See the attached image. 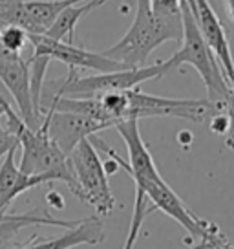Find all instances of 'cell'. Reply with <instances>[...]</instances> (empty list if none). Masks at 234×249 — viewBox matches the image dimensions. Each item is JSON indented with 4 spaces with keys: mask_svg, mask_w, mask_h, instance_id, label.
<instances>
[{
    "mask_svg": "<svg viewBox=\"0 0 234 249\" xmlns=\"http://www.w3.org/2000/svg\"><path fill=\"white\" fill-rule=\"evenodd\" d=\"M6 117L8 130L18 138V147L22 148L18 169L32 176H42L46 181H63L77 198V181L70 167V160L48 136L46 126L40 123L37 128H30L13 108Z\"/></svg>",
    "mask_w": 234,
    "mask_h": 249,
    "instance_id": "cell-2",
    "label": "cell"
},
{
    "mask_svg": "<svg viewBox=\"0 0 234 249\" xmlns=\"http://www.w3.org/2000/svg\"><path fill=\"white\" fill-rule=\"evenodd\" d=\"M26 44H30V37H28V31L22 30L20 26H15V24L0 26V48L2 50H6L9 53L22 55Z\"/></svg>",
    "mask_w": 234,
    "mask_h": 249,
    "instance_id": "cell-17",
    "label": "cell"
},
{
    "mask_svg": "<svg viewBox=\"0 0 234 249\" xmlns=\"http://www.w3.org/2000/svg\"><path fill=\"white\" fill-rule=\"evenodd\" d=\"M104 240V224L99 216L83 218L77 226L68 227L55 238H42L33 234L15 249H73L77 246H99Z\"/></svg>",
    "mask_w": 234,
    "mask_h": 249,
    "instance_id": "cell-12",
    "label": "cell"
},
{
    "mask_svg": "<svg viewBox=\"0 0 234 249\" xmlns=\"http://www.w3.org/2000/svg\"><path fill=\"white\" fill-rule=\"evenodd\" d=\"M84 0H26V18H28V33L44 35L59 13L71 4H81Z\"/></svg>",
    "mask_w": 234,
    "mask_h": 249,
    "instance_id": "cell-15",
    "label": "cell"
},
{
    "mask_svg": "<svg viewBox=\"0 0 234 249\" xmlns=\"http://www.w3.org/2000/svg\"><path fill=\"white\" fill-rule=\"evenodd\" d=\"M70 167L77 181V200L92 205L99 216L110 214L116 207V198L104 171V161L90 138L79 143L68 154Z\"/></svg>",
    "mask_w": 234,
    "mask_h": 249,
    "instance_id": "cell-5",
    "label": "cell"
},
{
    "mask_svg": "<svg viewBox=\"0 0 234 249\" xmlns=\"http://www.w3.org/2000/svg\"><path fill=\"white\" fill-rule=\"evenodd\" d=\"M157 15H180V0H150Z\"/></svg>",
    "mask_w": 234,
    "mask_h": 249,
    "instance_id": "cell-20",
    "label": "cell"
},
{
    "mask_svg": "<svg viewBox=\"0 0 234 249\" xmlns=\"http://www.w3.org/2000/svg\"><path fill=\"white\" fill-rule=\"evenodd\" d=\"M227 116V130H225V145L231 150H234V95L231 97V101L225 108Z\"/></svg>",
    "mask_w": 234,
    "mask_h": 249,
    "instance_id": "cell-21",
    "label": "cell"
},
{
    "mask_svg": "<svg viewBox=\"0 0 234 249\" xmlns=\"http://www.w3.org/2000/svg\"><path fill=\"white\" fill-rule=\"evenodd\" d=\"M28 37H30V46L33 48L32 55H42V57H48L50 61H59L66 64L68 68L94 70L97 73L126 68L125 64L114 61L106 55L90 52L83 46H75V42L70 44L64 40H55L46 35H35V33H28Z\"/></svg>",
    "mask_w": 234,
    "mask_h": 249,
    "instance_id": "cell-9",
    "label": "cell"
},
{
    "mask_svg": "<svg viewBox=\"0 0 234 249\" xmlns=\"http://www.w3.org/2000/svg\"><path fill=\"white\" fill-rule=\"evenodd\" d=\"M188 6H190V9H194V0H185Z\"/></svg>",
    "mask_w": 234,
    "mask_h": 249,
    "instance_id": "cell-26",
    "label": "cell"
},
{
    "mask_svg": "<svg viewBox=\"0 0 234 249\" xmlns=\"http://www.w3.org/2000/svg\"><path fill=\"white\" fill-rule=\"evenodd\" d=\"M172 64L168 61H157L150 66H137V68H125L116 71H101L97 75L81 77L75 68H70L68 75L55 79L42 85V93L50 95H66V97H97L108 92L119 90H132L139 85L152 81V79L165 77L172 71Z\"/></svg>",
    "mask_w": 234,
    "mask_h": 249,
    "instance_id": "cell-4",
    "label": "cell"
},
{
    "mask_svg": "<svg viewBox=\"0 0 234 249\" xmlns=\"http://www.w3.org/2000/svg\"><path fill=\"white\" fill-rule=\"evenodd\" d=\"M40 123L46 126L48 136L66 156L84 138L110 128V124L102 123L99 119L64 110H44Z\"/></svg>",
    "mask_w": 234,
    "mask_h": 249,
    "instance_id": "cell-10",
    "label": "cell"
},
{
    "mask_svg": "<svg viewBox=\"0 0 234 249\" xmlns=\"http://www.w3.org/2000/svg\"><path fill=\"white\" fill-rule=\"evenodd\" d=\"M223 2H225L227 13H229V17H231V20L234 22V0H223Z\"/></svg>",
    "mask_w": 234,
    "mask_h": 249,
    "instance_id": "cell-24",
    "label": "cell"
},
{
    "mask_svg": "<svg viewBox=\"0 0 234 249\" xmlns=\"http://www.w3.org/2000/svg\"><path fill=\"white\" fill-rule=\"evenodd\" d=\"M134 183H135V189H141L145 193L147 200L154 209L161 211L174 222H178L190 236L200 238V242H209L212 249L225 240V236L219 233L218 226L196 216L161 176L154 179H134Z\"/></svg>",
    "mask_w": 234,
    "mask_h": 249,
    "instance_id": "cell-6",
    "label": "cell"
},
{
    "mask_svg": "<svg viewBox=\"0 0 234 249\" xmlns=\"http://www.w3.org/2000/svg\"><path fill=\"white\" fill-rule=\"evenodd\" d=\"M17 145H18V138L11 130H8V126L0 123V160Z\"/></svg>",
    "mask_w": 234,
    "mask_h": 249,
    "instance_id": "cell-19",
    "label": "cell"
},
{
    "mask_svg": "<svg viewBox=\"0 0 234 249\" xmlns=\"http://www.w3.org/2000/svg\"><path fill=\"white\" fill-rule=\"evenodd\" d=\"M26 0H0V26L15 24L28 31V18L24 9Z\"/></svg>",
    "mask_w": 234,
    "mask_h": 249,
    "instance_id": "cell-18",
    "label": "cell"
},
{
    "mask_svg": "<svg viewBox=\"0 0 234 249\" xmlns=\"http://www.w3.org/2000/svg\"><path fill=\"white\" fill-rule=\"evenodd\" d=\"M183 39V20L180 15H157L150 0L135 2L134 22L123 39L108 50L101 52L114 61L125 64L126 68L145 66L150 53L167 40Z\"/></svg>",
    "mask_w": 234,
    "mask_h": 249,
    "instance_id": "cell-1",
    "label": "cell"
},
{
    "mask_svg": "<svg viewBox=\"0 0 234 249\" xmlns=\"http://www.w3.org/2000/svg\"><path fill=\"white\" fill-rule=\"evenodd\" d=\"M17 148L18 145L4 156V161L0 165V213H6L17 196L30 191L32 187L48 183L42 176H32L18 169V163L15 161Z\"/></svg>",
    "mask_w": 234,
    "mask_h": 249,
    "instance_id": "cell-13",
    "label": "cell"
},
{
    "mask_svg": "<svg viewBox=\"0 0 234 249\" xmlns=\"http://www.w3.org/2000/svg\"><path fill=\"white\" fill-rule=\"evenodd\" d=\"M154 211V207L149 203L145 193L141 189H135V200H134V213H132V220H130V229H128V236H126V242L123 249H134L135 246V240L139 236L141 226H143V220L147 218V214H150ZM187 249H212V246L209 242H200L198 246H192V248Z\"/></svg>",
    "mask_w": 234,
    "mask_h": 249,
    "instance_id": "cell-16",
    "label": "cell"
},
{
    "mask_svg": "<svg viewBox=\"0 0 234 249\" xmlns=\"http://www.w3.org/2000/svg\"><path fill=\"white\" fill-rule=\"evenodd\" d=\"M180 13L181 20H183V39H181V46L176 53L168 57L167 61L172 64V68H180L183 64L192 66L200 77H201L203 85L207 88V99L216 107L219 114L225 112L227 105L234 95L233 88L227 81L225 73L219 66L218 59L214 57L211 48L207 46V42L203 40L196 17L192 9L185 0H180Z\"/></svg>",
    "mask_w": 234,
    "mask_h": 249,
    "instance_id": "cell-3",
    "label": "cell"
},
{
    "mask_svg": "<svg viewBox=\"0 0 234 249\" xmlns=\"http://www.w3.org/2000/svg\"><path fill=\"white\" fill-rule=\"evenodd\" d=\"M4 90H6V88L0 85V117L6 116L9 110L13 108V107H11V103L8 101V97H6V92H4Z\"/></svg>",
    "mask_w": 234,
    "mask_h": 249,
    "instance_id": "cell-22",
    "label": "cell"
},
{
    "mask_svg": "<svg viewBox=\"0 0 234 249\" xmlns=\"http://www.w3.org/2000/svg\"><path fill=\"white\" fill-rule=\"evenodd\" d=\"M219 114L209 99H172L141 92L139 88L125 90V119L143 117H178L190 123H205Z\"/></svg>",
    "mask_w": 234,
    "mask_h": 249,
    "instance_id": "cell-7",
    "label": "cell"
},
{
    "mask_svg": "<svg viewBox=\"0 0 234 249\" xmlns=\"http://www.w3.org/2000/svg\"><path fill=\"white\" fill-rule=\"evenodd\" d=\"M192 13L196 17V22H198L203 40L207 42V46L211 48L214 57L218 59L219 66H221V70H223L234 92V59L231 53L229 39H227L225 30H223V24L218 18L216 11L212 9L209 0H194Z\"/></svg>",
    "mask_w": 234,
    "mask_h": 249,
    "instance_id": "cell-11",
    "label": "cell"
},
{
    "mask_svg": "<svg viewBox=\"0 0 234 249\" xmlns=\"http://www.w3.org/2000/svg\"><path fill=\"white\" fill-rule=\"evenodd\" d=\"M108 0H84L81 4H71L68 8H64L59 17L55 18L51 28L44 33L46 37L55 40H64V42H75V28L77 24L84 18L88 13H92L94 9L104 6Z\"/></svg>",
    "mask_w": 234,
    "mask_h": 249,
    "instance_id": "cell-14",
    "label": "cell"
},
{
    "mask_svg": "<svg viewBox=\"0 0 234 249\" xmlns=\"http://www.w3.org/2000/svg\"><path fill=\"white\" fill-rule=\"evenodd\" d=\"M18 214H9V213H0V224H6V222H13L17 220Z\"/></svg>",
    "mask_w": 234,
    "mask_h": 249,
    "instance_id": "cell-23",
    "label": "cell"
},
{
    "mask_svg": "<svg viewBox=\"0 0 234 249\" xmlns=\"http://www.w3.org/2000/svg\"><path fill=\"white\" fill-rule=\"evenodd\" d=\"M119 136L123 138V141L126 143V148H128V163H125V160L117 154L114 148H110L106 145V141H102L101 138L97 136H90V140L94 143V147L97 150L104 152L106 156H112L117 161V165L121 169H125V172L130 176L132 179H154L159 178L161 174L156 169V163H154V158L150 154L147 143L143 141L139 132V124H137V119H125V121H119V123L114 126Z\"/></svg>",
    "mask_w": 234,
    "mask_h": 249,
    "instance_id": "cell-8",
    "label": "cell"
},
{
    "mask_svg": "<svg viewBox=\"0 0 234 249\" xmlns=\"http://www.w3.org/2000/svg\"><path fill=\"white\" fill-rule=\"evenodd\" d=\"M214 249H234V244H229L227 240H223L221 244H218Z\"/></svg>",
    "mask_w": 234,
    "mask_h": 249,
    "instance_id": "cell-25",
    "label": "cell"
}]
</instances>
